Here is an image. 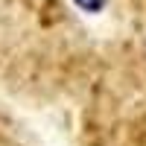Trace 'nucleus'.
I'll use <instances>...</instances> for the list:
<instances>
[{"label":"nucleus","instance_id":"f03ea898","mask_svg":"<svg viewBox=\"0 0 146 146\" xmlns=\"http://www.w3.org/2000/svg\"><path fill=\"white\" fill-rule=\"evenodd\" d=\"M0 146H32L29 137L23 135V129L15 117H9L0 108Z\"/></svg>","mask_w":146,"mask_h":146},{"label":"nucleus","instance_id":"f257e3e1","mask_svg":"<svg viewBox=\"0 0 146 146\" xmlns=\"http://www.w3.org/2000/svg\"><path fill=\"white\" fill-rule=\"evenodd\" d=\"M67 108L76 146H146V50L96 56Z\"/></svg>","mask_w":146,"mask_h":146}]
</instances>
